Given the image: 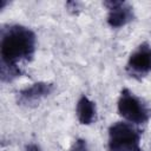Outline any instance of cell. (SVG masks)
Returning a JSON list of instances; mask_svg holds the SVG:
<instances>
[{"mask_svg":"<svg viewBox=\"0 0 151 151\" xmlns=\"http://www.w3.org/2000/svg\"><path fill=\"white\" fill-rule=\"evenodd\" d=\"M35 45V33L28 27L8 25L1 28L0 78L2 83H11L24 74L20 64L33 60Z\"/></svg>","mask_w":151,"mask_h":151,"instance_id":"1","label":"cell"},{"mask_svg":"<svg viewBox=\"0 0 151 151\" xmlns=\"http://www.w3.org/2000/svg\"><path fill=\"white\" fill-rule=\"evenodd\" d=\"M142 132L131 123L117 122L109 129V151H143L140 147Z\"/></svg>","mask_w":151,"mask_h":151,"instance_id":"2","label":"cell"},{"mask_svg":"<svg viewBox=\"0 0 151 151\" xmlns=\"http://www.w3.org/2000/svg\"><path fill=\"white\" fill-rule=\"evenodd\" d=\"M119 114L134 125L146 124L151 118V107L129 88H123L118 99Z\"/></svg>","mask_w":151,"mask_h":151,"instance_id":"3","label":"cell"},{"mask_svg":"<svg viewBox=\"0 0 151 151\" xmlns=\"http://www.w3.org/2000/svg\"><path fill=\"white\" fill-rule=\"evenodd\" d=\"M125 70L130 77L138 80L151 72V45L149 42H142L130 54Z\"/></svg>","mask_w":151,"mask_h":151,"instance_id":"4","label":"cell"},{"mask_svg":"<svg viewBox=\"0 0 151 151\" xmlns=\"http://www.w3.org/2000/svg\"><path fill=\"white\" fill-rule=\"evenodd\" d=\"M54 88L55 86L52 83H47V81L34 83L31 86H27L17 93V103L26 107L35 106L44 98L48 97L54 91Z\"/></svg>","mask_w":151,"mask_h":151,"instance_id":"5","label":"cell"},{"mask_svg":"<svg viewBox=\"0 0 151 151\" xmlns=\"http://www.w3.org/2000/svg\"><path fill=\"white\" fill-rule=\"evenodd\" d=\"M104 6L109 9L107 14V24L112 28H119L134 19L133 8L130 4L122 0H106L104 1Z\"/></svg>","mask_w":151,"mask_h":151,"instance_id":"6","label":"cell"},{"mask_svg":"<svg viewBox=\"0 0 151 151\" xmlns=\"http://www.w3.org/2000/svg\"><path fill=\"white\" fill-rule=\"evenodd\" d=\"M96 104L86 96H81L77 103V117L80 124L90 125L96 120Z\"/></svg>","mask_w":151,"mask_h":151,"instance_id":"7","label":"cell"},{"mask_svg":"<svg viewBox=\"0 0 151 151\" xmlns=\"http://www.w3.org/2000/svg\"><path fill=\"white\" fill-rule=\"evenodd\" d=\"M68 151H88L86 140L83 139V138L76 139V140L73 142V144L71 145V147H70Z\"/></svg>","mask_w":151,"mask_h":151,"instance_id":"8","label":"cell"},{"mask_svg":"<svg viewBox=\"0 0 151 151\" xmlns=\"http://www.w3.org/2000/svg\"><path fill=\"white\" fill-rule=\"evenodd\" d=\"M25 151H41V149L37 144H29V145L26 146Z\"/></svg>","mask_w":151,"mask_h":151,"instance_id":"9","label":"cell"},{"mask_svg":"<svg viewBox=\"0 0 151 151\" xmlns=\"http://www.w3.org/2000/svg\"><path fill=\"white\" fill-rule=\"evenodd\" d=\"M7 4H8L7 1H5V0H0V9H2V8H4V6H5V5H7Z\"/></svg>","mask_w":151,"mask_h":151,"instance_id":"10","label":"cell"}]
</instances>
